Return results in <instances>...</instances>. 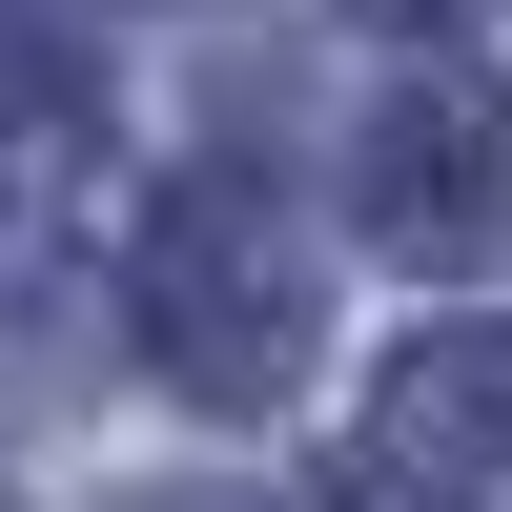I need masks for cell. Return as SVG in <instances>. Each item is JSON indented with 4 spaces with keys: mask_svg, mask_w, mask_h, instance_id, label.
Segmentation results:
<instances>
[{
    "mask_svg": "<svg viewBox=\"0 0 512 512\" xmlns=\"http://www.w3.org/2000/svg\"><path fill=\"white\" fill-rule=\"evenodd\" d=\"M369 21H431V41H451V21H472V0H369Z\"/></svg>",
    "mask_w": 512,
    "mask_h": 512,
    "instance_id": "5",
    "label": "cell"
},
{
    "mask_svg": "<svg viewBox=\"0 0 512 512\" xmlns=\"http://www.w3.org/2000/svg\"><path fill=\"white\" fill-rule=\"evenodd\" d=\"M164 512H246V492H164Z\"/></svg>",
    "mask_w": 512,
    "mask_h": 512,
    "instance_id": "6",
    "label": "cell"
},
{
    "mask_svg": "<svg viewBox=\"0 0 512 512\" xmlns=\"http://www.w3.org/2000/svg\"><path fill=\"white\" fill-rule=\"evenodd\" d=\"M82 185H103V82H82V41L0 21V226H41Z\"/></svg>",
    "mask_w": 512,
    "mask_h": 512,
    "instance_id": "4",
    "label": "cell"
},
{
    "mask_svg": "<svg viewBox=\"0 0 512 512\" xmlns=\"http://www.w3.org/2000/svg\"><path fill=\"white\" fill-rule=\"evenodd\" d=\"M123 308H144L185 410H287L308 349H328V267H308V226L267 185H164L144 246H123Z\"/></svg>",
    "mask_w": 512,
    "mask_h": 512,
    "instance_id": "1",
    "label": "cell"
},
{
    "mask_svg": "<svg viewBox=\"0 0 512 512\" xmlns=\"http://www.w3.org/2000/svg\"><path fill=\"white\" fill-rule=\"evenodd\" d=\"M349 226L390 267H512V82H390L349 144Z\"/></svg>",
    "mask_w": 512,
    "mask_h": 512,
    "instance_id": "2",
    "label": "cell"
},
{
    "mask_svg": "<svg viewBox=\"0 0 512 512\" xmlns=\"http://www.w3.org/2000/svg\"><path fill=\"white\" fill-rule=\"evenodd\" d=\"M369 472H390L410 512H512V308L390 349V390H369Z\"/></svg>",
    "mask_w": 512,
    "mask_h": 512,
    "instance_id": "3",
    "label": "cell"
}]
</instances>
